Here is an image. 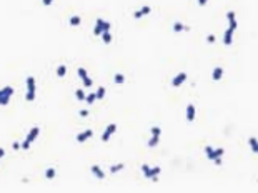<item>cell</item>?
<instances>
[{"instance_id":"cell-35","label":"cell","mask_w":258,"mask_h":193,"mask_svg":"<svg viewBox=\"0 0 258 193\" xmlns=\"http://www.w3.org/2000/svg\"><path fill=\"white\" fill-rule=\"evenodd\" d=\"M207 3H208V0H198V5H200V7L207 5Z\"/></svg>"},{"instance_id":"cell-24","label":"cell","mask_w":258,"mask_h":193,"mask_svg":"<svg viewBox=\"0 0 258 193\" xmlns=\"http://www.w3.org/2000/svg\"><path fill=\"white\" fill-rule=\"evenodd\" d=\"M45 177H47L48 180H52V178L55 177V168H47V170H45Z\"/></svg>"},{"instance_id":"cell-21","label":"cell","mask_w":258,"mask_h":193,"mask_svg":"<svg viewBox=\"0 0 258 193\" xmlns=\"http://www.w3.org/2000/svg\"><path fill=\"white\" fill-rule=\"evenodd\" d=\"M123 168H125V165H123V163H118V165H112V167H110V171H112V173H117V171L123 170Z\"/></svg>"},{"instance_id":"cell-37","label":"cell","mask_w":258,"mask_h":193,"mask_svg":"<svg viewBox=\"0 0 258 193\" xmlns=\"http://www.w3.org/2000/svg\"><path fill=\"white\" fill-rule=\"evenodd\" d=\"M3 155H5V150L0 148V158H3Z\"/></svg>"},{"instance_id":"cell-13","label":"cell","mask_w":258,"mask_h":193,"mask_svg":"<svg viewBox=\"0 0 258 193\" xmlns=\"http://www.w3.org/2000/svg\"><path fill=\"white\" fill-rule=\"evenodd\" d=\"M103 19H97V23H95V29H93V33L95 35H102L103 32Z\"/></svg>"},{"instance_id":"cell-32","label":"cell","mask_w":258,"mask_h":193,"mask_svg":"<svg viewBox=\"0 0 258 193\" xmlns=\"http://www.w3.org/2000/svg\"><path fill=\"white\" fill-rule=\"evenodd\" d=\"M12 148L13 150H20V148H22V145H20L19 142H15V143H12Z\"/></svg>"},{"instance_id":"cell-22","label":"cell","mask_w":258,"mask_h":193,"mask_svg":"<svg viewBox=\"0 0 258 193\" xmlns=\"http://www.w3.org/2000/svg\"><path fill=\"white\" fill-rule=\"evenodd\" d=\"M173 30H175V32H183V30H185V25H183L182 22H175L173 23Z\"/></svg>"},{"instance_id":"cell-5","label":"cell","mask_w":258,"mask_h":193,"mask_svg":"<svg viewBox=\"0 0 258 193\" xmlns=\"http://www.w3.org/2000/svg\"><path fill=\"white\" fill-rule=\"evenodd\" d=\"M187 80V73L185 72H180L178 75L175 77V78L172 80V85L173 87H180V85H183V82Z\"/></svg>"},{"instance_id":"cell-25","label":"cell","mask_w":258,"mask_h":193,"mask_svg":"<svg viewBox=\"0 0 258 193\" xmlns=\"http://www.w3.org/2000/svg\"><path fill=\"white\" fill-rule=\"evenodd\" d=\"M77 73H78V77H80V78H87V77H88V73H87V70L85 68H82V67H80V68H77Z\"/></svg>"},{"instance_id":"cell-31","label":"cell","mask_w":258,"mask_h":193,"mask_svg":"<svg viewBox=\"0 0 258 193\" xmlns=\"http://www.w3.org/2000/svg\"><path fill=\"white\" fill-rule=\"evenodd\" d=\"M215 40H217V38H215V35H208V37H207V42H208V43H213Z\"/></svg>"},{"instance_id":"cell-17","label":"cell","mask_w":258,"mask_h":193,"mask_svg":"<svg viewBox=\"0 0 258 193\" xmlns=\"http://www.w3.org/2000/svg\"><path fill=\"white\" fill-rule=\"evenodd\" d=\"M248 143H250V148L253 150V152H258V138H255V136H252V138L248 140Z\"/></svg>"},{"instance_id":"cell-34","label":"cell","mask_w":258,"mask_h":193,"mask_svg":"<svg viewBox=\"0 0 258 193\" xmlns=\"http://www.w3.org/2000/svg\"><path fill=\"white\" fill-rule=\"evenodd\" d=\"M80 117H88V110H80Z\"/></svg>"},{"instance_id":"cell-39","label":"cell","mask_w":258,"mask_h":193,"mask_svg":"<svg viewBox=\"0 0 258 193\" xmlns=\"http://www.w3.org/2000/svg\"><path fill=\"white\" fill-rule=\"evenodd\" d=\"M256 153H258V152H256Z\"/></svg>"},{"instance_id":"cell-2","label":"cell","mask_w":258,"mask_h":193,"mask_svg":"<svg viewBox=\"0 0 258 193\" xmlns=\"http://www.w3.org/2000/svg\"><path fill=\"white\" fill-rule=\"evenodd\" d=\"M38 133H40V128H38V127H33V128L30 130V133H29V135H27V138L23 140V143H20L23 150L30 148V143L33 142V140L37 138V136H38Z\"/></svg>"},{"instance_id":"cell-4","label":"cell","mask_w":258,"mask_h":193,"mask_svg":"<svg viewBox=\"0 0 258 193\" xmlns=\"http://www.w3.org/2000/svg\"><path fill=\"white\" fill-rule=\"evenodd\" d=\"M115 132H117V125H115V123H110L107 128H105V132L102 133V140H103V142H108V140H110V136L113 135Z\"/></svg>"},{"instance_id":"cell-29","label":"cell","mask_w":258,"mask_h":193,"mask_svg":"<svg viewBox=\"0 0 258 193\" xmlns=\"http://www.w3.org/2000/svg\"><path fill=\"white\" fill-rule=\"evenodd\" d=\"M152 135H157V136H160V133H162V130H160V127H152Z\"/></svg>"},{"instance_id":"cell-8","label":"cell","mask_w":258,"mask_h":193,"mask_svg":"<svg viewBox=\"0 0 258 193\" xmlns=\"http://www.w3.org/2000/svg\"><path fill=\"white\" fill-rule=\"evenodd\" d=\"M233 33H235V30H232L230 27L225 30V33H223V43H225V45H232V42H233Z\"/></svg>"},{"instance_id":"cell-19","label":"cell","mask_w":258,"mask_h":193,"mask_svg":"<svg viewBox=\"0 0 258 193\" xmlns=\"http://www.w3.org/2000/svg\"><path fill=\"white\" fill-rule=\"evenodd\" d=\"M65 73H67V67L65 65H58L57 67V77L62 78V77H65Z\"/></svg>"},{"instance_id":"cell-12","label":"cell","mask_w":258,"mask_h":193,"mask_svg":"<svg viewBox=\"0 0 258 193\" xmlns=\"http://www.w3.org/2000/svg\"><path fill=\"white\" fill-rule=\"evenodd\" d=\"M90 170H92V173H93L97 178H100V180H103V178H105V173H103V170H102V168L98 167V165H92V167H90Z\"/></svg>"},{"instance_id":"cell-9","label":"cell","mask_w":258,"mask_h":193,"mask_svg":"<svg viewBox=\"0 0 258 193\" xmlns=\"http://www.w3.org/2000/svg\"><path fill=\"white\" fill-rule=\"evenodd\" d=\"M227 19H228V23H230V29L232 30H236V27H238V23H236V17H235V12H230L227 13Z\"/></svg>"},{"instance_id":"cell-23","label":"cell","mask_w":258,"mask_h":193,"mask_svg":"<svg viewBox=\"0 0 258 193\" xmlns=\"http://www.w3.org/2000/svg\"><path fill=\"white\" fill-rule=\"evenodd\" d=\"M75 97H77V100L83 102V100H85V92H83L82 88H78V90H77V92H75Z\"/></svg>"},{"instance_id":"cell-1","label":"cell","mask_w":258,"mask_h":193,"mask_svg":"<svg viewBox=\"0 0 258 193\" xmlns=\"http://www.w3.org/2000/svg\"><path fill=\"white\" fill-rule=\"evenodd\" d=\"M27 95H25V100L27 102H33L35 97H37V85H35V78L33 77H29L27 78Z\"/></svg>"},{"instance_id":"cell-6","label":"cell","mask_w":258,"mask_h":193,"mask_svg":"<svg viewBox=\"0 0 258 193\" xmlns=\"http://www.w3.org/2000/svg\"><path fill=\"white\" fill-rule=\"evenodd\" d=\"M92 136H93V132H92V130H85V132H82V133L77 135V142L83 143V142H87L88 138H92Z\"/></svg>"},{"instance_id":"cell-11","label":"cell","mask_w":258,"mask_h":193,"mask_svg":"<svg viewBox=\"0 0 258 193\" xmlns=\"http://www.w3.org/2000/svg\"><path fill=\"white\" fill-rule=\"evenodd\" d=\"M197 117V110H195V105H188L187 107V120L188 122H193Z\"/></svg>"},{"instance_id":"cell-16","label":"cell","mask_w":258,"mask_h":193,"mask_svg":"<svg viewBox=\"0 0 258 193\" xmlns=\"http://www.w3.org/2000/svg\"><path fill=\"white\" fill-rule=\"evenodd\" d=\"M142 171H143V175H145L147 178H152V167H150V165L143 163V165H142Z\"/></svg>"},{"instance_id":"cell-30","label":"cell","mask_w":258,"mask_h":193,"mask_svg":"<svg viewBox=\"0 0 258 193\" xmlns=\"http://www.w3.org/2000/svg\"><path fill=\"white\" fill-rule=\"evenodd\" d=\"M110 29H112L110 22H103V32H110Z\"/></svg>"},{"instance_id":"cell-28","label":"cell","mask_w":258,"mask_h":193,"mask_svg":"<svg viewBox=\"0 0 258 193\" xmlns=\"http://www.w3.org/2000/svg\"><path fill=\"white\" fill-rule=\"evenodd\" d=\"M82 82H83V87H87V88H90V87H92V83H93V82H92V78H90V77L83 78Z\"/></svg>"},{"instance_id":"cell-3","label":"cell","mask_w":258,"mask_h":193,"mask_svg":"<svg viewBox=\"0 0 258 193\" xmlns=\"http://www.w3.org/2000/svg\"><path fill=\"white\" fill-rule=\"evenodd\" d=\"M205 153H207L208 160H215V158H218V157H223L225 150L223 148H213V146L207 145L205 146Z\"/></svg>"},{"instance_id":"cell-18","label":"cell","mask_w":258,"mask_h":193,"mask_svg":"<svg viewBox=\"0 0 258 193\" xmlns=\"http://www.w3.org/2000/svg\"><path fill=\"white\" fill-rule=\"evenodd\" d=\"M102 40H103V43H110L112 42V33L110 32H102Z\"/></svg>"},{"instance_id":"cell-33","label":"cell","mask_w":258,"mask_h":193,"mask_svg":"<svg viewBox=\"0 0 258 193\" xmlns=\"http://www.w3.org/2000/svg\"><path fill=\"white\" fill-rule=\"evenodd\" d=\"M213 161H215V165H221V163H223V160H221V157H218V158H215Z\"/></svg>"},{"instance_id":"cell-15","label":"cell","mask_w":258,"mask_h":193,"mask_svg":"<svg viewBox=\"0 0 258 193\" xmlns=\"http://www.w3.org/2000/svg\"><path fill=\"white\" fill-rule=\"evenodd\" d=\"M80 23H82V19H80L78 15H72V17H70V25H72V27H78Z\"/></svg>"},{"instance_id":"cell-14","label":"cell","mask_w":258,"mask_h":193,"mask_svg":"<svg viewBox=\"0 0 258 193\" xmlns=\"http://www.w3.org/2000/svg\"><path fill=\"white\" fill-rule=\"evenodd\" d=\"M158 143H160V136H157V135H152V138L148 140V146H150V148H153V146H157Z\"/></svg>"},{"instance_id":"cell-38","label":"cell","mask_w":258,"mask_h":193,"mask_svg":"<svg viewBox=\"0 0 258 193\" xmlns=\"http://www.w3.org/2000/svg\"><path fill=\"white\" fill-rule=\"evenodd\" d=\"M0 105H2V102H0Z\"/></svg>"},{"instance_id":"cell-7","label":"cell","mask_w":258,"mask_h":193,"mask_svg":"<svg viewBox=\"0 0 258 193\" xmlns=\"http://www.w3.org/2000/svg\"><path fill=\"white\" fill-rule=\"evenodd\" d=\"M152 12V7L150 5H145V7H142V9H138L135 13H133V17L135 19H142L143 15H148V13Z\"/></svg>"},{"instance_id":"cell-27","label":"cell","mask_w":258,"mask_h":193,"mask_svg":"<svg viewBox=\"0 0 258 193\" xmlns=\"http://www.w3.org/2000/svg\"><path fill=\"white\" fill-rule=\"evenodd\" d=\"M95 93H97V98L100 100V98H103V97H105V88H103V87H100V88H98Z\"/></svg>"},{"instance_id":"cell-26","label":"cell","mask_w":258,"mask_h":193,"mask_svg":"<svg viewBox=\"0 0 258 193\" xmlns=\"http://www.w3.org/2000/svg\"><path fill=\"white\" fill-rule=\"evenodd\" d=\"M113 82H115V83H118V85H120V83H123V82H125V77H123L122 73H117V75L113 77Z\"/></svg>"},{"instance_id":"cell-20","label":"cell","mask_w":258,"mask_h":193,"mask_svg":"<svg viewBox=\"0 0 258 193\" xmlns=\"http://www.w3.org/2000/svg\"><path fill=\"white\" fill-rule=\"evenodd\" d=\"M95 100H97V93H88V95H85V102L88 105H92Z\"/></svg>"},{"instance_id":"cell-10","label":"cell","mask_w":258,"mask_h":193,"mask_svg":"<svg viewBox=\"0 0 258 193\" xmlns=\"http://www.w3.org/2000/svg\"><path fill=\"white\" fill-rule=\"evenodd\" d=\"M211 78H213L215 82H218V80L223 78V67H215L213 73H211Z\"/></svg>"},{"instance_id":"cell-36","label":"cell","mask_w":258,"mask_h":193,"mask_svg":"<svg viewBox=\"0 0 258 193\" xmlns=\"http://www.w3.org/2000/svg\"><path fill=\"white\" fill-rule=\"evenodd\" d=\"M42 2H44V5H52V2H54V0H42Z\"/></svg>"}]
</instances>
